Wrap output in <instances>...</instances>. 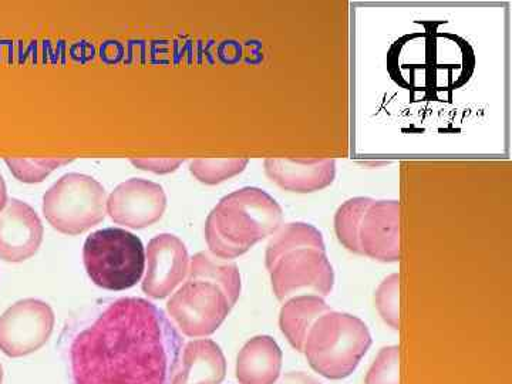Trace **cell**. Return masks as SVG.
<instances>
[{
	"mask_svg": "<svg viewBox=\"0 0 512 384\" xmlns=\"http://www.w3.org/2000/svg\"><path fill=\"white\" fill-rule=\"evenodd\" d=\"M183 350L173 320L154 303H101L70 339L74 384H170Z\"/></svg>",
	"mask_w": 512,
	"mask_h": 384,
	"instance_id": "6da1fadb",
	"label": "cell"
},
{
	"mask_svg": "<svg viewBox=\"0 0 512 384\" xmlns=\"http://www.w3.org/2000/svg\"><path fill=\"white\" fill-rule=\"evenodd\" d=\"M237 264L208 252L192 256L184 284L167 303L168 318L188 338L217 332L241 295Z\"/></svg>",
	"mask_w": 512,
	"mask_h": 384,
	"instance_id": "7a4b0ae2",
	"label": "cell"
},
{
	"mask_svg": "<svg viewBox=\"0 0 512 384\" xmlns=\"http://www.w3.org/2000/svg\"><path fill=\"white\" fill-rule=\"evenodd\" d=\"M284 221V210L268 192L245 187L222 198L205 221V241L212 255L229 259L272 237Z\"/></svg>",
	"mask_w": 512,
	"mask_h": 384,
	"instance_id": "3957f363",
	"label": "cell"
},
{
	"mask_svg": "<svg viewBox=\"0 0 512 384\" xmlns=\"http://www.w3.org/2000/svg\"><path fill=\"white\" fill-rule=\"evenodd\" d=\"M372 346V335L362 319L330 309L313 323L302 353L320 376L346 379Z\"/></svg>",
	"mask_w": 512,
	"mask_h": 384,
	"instance_id": "277c9868",
	"label": "cell"
},
{
	"mask_svg": "<svg viewBox=\"0 0 512 384\" xmlns=\"http://www.w3.org/2000/svg\"><path fill=\"white\" fill-rule=\"evenodd\" d=\"M83 261L93 284L107 291L133 288L146 271L143 242L121 228L93 232L84 242Z\"/></svg>",
	"mask_w": 512,
	"mask_h": 384,
	"instance_id": "5b68a950",
	"label": "cell"
},
{
	"mask_svg": "<svg viewBox=\"0 0 512 384\" xmlns=\"http://www.w3.org/2000/svg\"><path fill=\"white\" fill-rule=\"evenodd\" d=\"M107 194L89 175H63L43 197V214L56 231L80 235L106 217Z\"/></svg>",
	"mask_w": 512,
	"mask_h": 384,
	"instance_id": "8992f818",
	"label": "cell"
},
{
	"mask_svg": "<svg viewBox=\"0 0 512 384\" xmlns=\"http://www.w3.org/2000/svg\"><path fill=\"white\" fill-rule=\"evenodd\" d=\"M265 265L281 302L299 295L326 298L335 286V271L323 248L301 247L265 255Z\"/></svg>",
	"mask_w": 512,
	"mask_h": 384,
	"instance_id": "52a82bcc",
	"label": "cell"
},
{
	"mask_svg": "<svg viewBox=\"0 0 512 384\" xmlns=\"http://www.w3.org/2000/svg\"><path fill=\"white\" fill-rule=\"evenodd\" d=\"M55 312L39 299H23L0 316V350L23 357L46 345L55 328Z\"/></svg>",
	"mask_w": 512,
	"mask_h": 384,
	"instance_id": "ba28073f",
	"label": "cell"
},
{
	"mask_svg": "<svg viewBox=\"0 0 512 384\" xmlns=\"http://www.w3.org/2000/svg\"><path fill=\"white\" fill-rule=\"evenodd\" d=\"M355 254L393 264L400 259V204L373 200L356 232Z\"/></svg>",
	"mask_w": 512,
	"mask_h": 384,
	"instance_id": "9c48e42d",
	"label": "cell"
},
{
	"mask_svg": "<svg viewBox=\"0 0 512 384\" xmlns=\"http://www.w3.org/2000/svg\"><path fill=\"white\" fill-rule=\"evenodd\" d=\"M167 208L164 188L143 178L121 183L107 198L106 210L111 220L124 227H151L163 218Z\"/></svg>",
	"mask_w": 512,
	"mask_h": 384,
	"instance_id": "30bf717a",
	"label": "cell"
},
{
	"mask_svg": "<svg viewBox=\"0 0 512 384\" xmlns=\"http://www.w3.org/2000/svg\"><path fill=\"white\" fill-rule=\"evenodd\" d=\"M146 261L143 291L150 298L164 299L183 284L191 259L180 238L161 234L148 242Z\"/></svg>",
	"mask_w": 512,
	"mask_h": 384,
	"instance_id": "8fae6325",
	"label": "cell"
},
{
	"mask_svg": "<svg viewBox=\"0 0 512 384\" xmlns=\"http://www.w3.org/2000/svg\"><path fill=\"white\" fill-rule=\"evenodd\" d=\"M43 232L36 211L26 202L12 198L0 212V259L13 264L28 261L39 251Z\"/></svg>",
	"mask_w": 512,
	"mask_h": 384,
	"instance_id": "7c38bea8",
	"label": "cell"
},
{
	"mask_svg": "<svg viewBox=\"0 0 512 384\" xmlns=\"http://www.w3.org/2000/svg\"><path fill=\"white\" fill-rule=\"evenodd\" d=\"M265 174L282 190L296 194H312L325 190L335 183L336 161L301 160V158H268L264 163Z\"/></svg>",
	"mask_w": 512,
	"mask_h": 384,
	"instance_id": "4fadbf2b",
	"label": "cell"
},
{
	"mask_svg": "<svg viewBox=\"0 0 512 384\" xmlns=\"http://www.w3.org/2000/svg\"><path fill=\"white\" fill-rule=\"evenodd\" d=\"M227 375V360L220 346L210 339L192 340L181 350L170 384H221Z\"/></svg>",
	"mask_w": 512,
	"mask_h": 384,
	"instance_id": "5bb4252c",
	"label": "cell"
},
{
	"mask_svg": "<svg viewBox=\"0 0 512 384\" xmlns=\"http://www.w3.org/2000/svg\"><path fill=\"white\" fill-rule=\"evenodd\" d=\"M282 350L271 336H255L237 359L239 384H275L281 377Z\"/></svg>",
	"mask_w": 512,
	"mask_h": 384,
	"instance_id": "9a60e30c",
	"label": "cell"
},
{
	"mask_svg": "<svg viewBox=\"0 0 512 384\" xmlns=\"http://www.w3.org/2000/svg\"><path fill=\"white\" fill-rule=\"evenodd\" d=\"M330 309L325 298L318 295L293 296L285 301L279 313V326L293 349L302 353L313 323Z\"/></svg>",
	"mask_w": 512,
	"mask_h": 384,
	"instance_id": "2e32d148",
	"label": "cell"
},
{
	"mask_svg": "<svg viewBox=\"0 0 512 384\" xmlns=\"http://www.w3.org/2000/svg\"><path fill=\"white\" fill-rule=\"evenodd\" d=\"M315 247L326 249L325 239L318 228L306 222H289L272 235L265 255H275L288 249Z\"/></svg>",
	"mask_w": 512,
	"mask_h": 384,
	"instance_id": "e0dca14e",
	"label": "cell"
},
{
	"mask_svg": "<svg viewBox=\"0 0 512 384\" xmlns=\"http://www.w3.org/2000/svg\"><path fill=\"white\" fill-rule=\"evenodd\" d=\"M375 198L355 197L343 202L335 214V232L340 244L355 254L356 232L360 220Z\"/></svg>",
	"mask_w": 512,
	"mask_h": 384,
	"instance_id": "ac0fdd59",
	"label": "cell"
},
{
	"mask_svg": "<svg viewBox=\"0 0 512 384\" xmlns=\"http://www.w3.org/2000/svg\"><path fill=\"white\" fill-rule=\"evenodd\" d=\"M248 163L247 158H200L191 161L190 171L200 183L217 185L241 174Z\"/></svg>",
	"mask_w": 512,
	"mask_h": 384,
	"instance_id": "d6986e66",
	"label": "cell"
},
{
	"mask_svg": "<svg viewBox=\"0 0 512 384\" xmlns=\"http://www.w3.org/2000/svg\"><path fill=\"white\" fill-rule=\"evenodd\" d=\"M72 161L69 158H6L5 163L20 183L37 184Z\"/></svg>",
	"mask_w": 512,
	"mask_h": 384,
	"instance_id": "ffe728a7",
	"label": "cell"
},
{
	"mask_svg": "<svg viewBox=\"0 0 512 384\" xmlns=\"http://www.w3.org/2000/svg\"><path fill=\"white\" fill-rule=\"evenodd\" d=\"M399 274L387 276L375 293L380 318L393 329H399Z\"/></svg>",
	"mask_w": 512,
	"mask_h": 384,
	"instance_id": "44dd1931",
	"label": "cell"
},
{
	"mask_svg": "<svg viewBox=\"0 0 512 384\" xmlns=\"http://www.w3.org/2000/svg\"><path fill=\"white\" fill-rule=\"evenodd\" d=\"M365 384L399 383V348L387 346L380 350L375 362L367 372Z\"/></svg>",
	"mask_w": 512,
	"mask_h": 384,
	"instance_id": "7402d4cb",
	"label": "cell"
},
{
	"mask_svg": "<svg viewBox=\"0 0 512 384\" xmlns=\"http://www.w3.org/2000/svg\"><path fill=\"white\" fill-rule=\"evenodd\" d=\"M184 160L181 158H140V160H131V164L144 171H151L156 174L174 173Z\"/></svg>",
	"mask_w": 512,
	"mask_h": 384,
	"instance_id": "603a6c76",
	"label": "cell"
},
{
	"mask_svg": "<svg viewBox=\"0 0 512 384\" xmlns=\"http://www.w3.org/2000/svg\"><path fill=\"white\" fill-rule=\"evenodd\" d=\"M275 384H323L316 377L303 372H291L279 377Z\"/></svg>",
	"mask_w": 512,
	"mask_h": 384,
	"instance_id": "cb8c5ba5",
	"label": "cell"
},
{
	"mask_svg": "<svg viewBox=\"0 0 512 384\" xmlns=\"http://www.w3.org/2000/svg\"><path fill=\"white\" fill-rule=\"evenodd\" d=\"M6 205H8V190H6L5 180L0 174V212L5 210Z\"/></svg>",
	"mask_w": 512,
	"mask_h": 384,
	"instance_id": "d4e9b609",
	"label": "cell"
},
{
	"mask_svg": "<svg viewBox=\"0 0 512 384\" xmlns=\"http://www.w3.org/2000/svg\"><path fill=\"white\" fill-rule=\"evenodd\" d=\"M3 383V367L0 365V384Z\"/></svg>",
	"mask_w": 512,
	"mask_h": 384,
	"instance_id": "484cf974",
	"label": "cell"
}]
</instances>
